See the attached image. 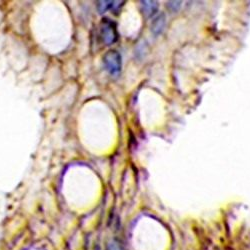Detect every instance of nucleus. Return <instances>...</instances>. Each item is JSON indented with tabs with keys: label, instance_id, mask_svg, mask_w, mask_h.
Listing matches in <instances>:
<instances>
[{
	"label": "nucleus",
	"instance_id": "nucleus-2",
	"mask_svg": "<svg viewBox=\"0 0 250 250\" xmlns=\"http://www.w3.org/2000/svg\"><path fill=\"white\" fill-rule=\"evenodd\" d=\"M105 69L112 75L117 74L121 69V56L115 50H109L103 58Z\"/></svg>",
	"mask_w": 250,
	"mask_h": 250
},
{
	"label": "nucleus",
	"instance_id": "nucleus-1",
	"mask_svg": "<svg viewBox=\"0 0 250 250\" xmlns=\"http://www.w3.org/2000/svg\"><path fill=\"white\" fill-rule=\"evenodd\" d=\"M100 36L105 44H113L118 38L115 24L109 19H104L100 27Z\"/></svg>",
	"mask_w": 250,
	"mask_h": 250
},
{
	"label": "nucleus",
	"instance_id": "nucleus-3",
	"mask_svg": "<svg viewBox=\"0 0 250 250\" xmlns=\"http://www.w3.org/2000/svg\"><path fill=\"white\" fill-rule=\"evenodd\" d=\"M141 11L145 16H152L158 9L157 1H141Z\"/></svg>",
	"mask_w": 250,
	"mask_h": 250
},
{
	"label": "nucleus",
	"instance_id": "nucleus-4",
	"mask_svg": "<svg viewBox=\"0 0 250 250\" xmlns=\"http://www.w3.org/2000/svg\"><path fill=\"white\" fill-rule=\"evenodd\" d=\"M164 26H165V16L163 14H160L153 20L151 30L154 34L157 35L163 31Z\"/></svg>",
	"mask_w": 250,
	"mask_h": 250
},
{
	"label": "nucleus",
	"instance_id": "nucleus-5",
	"mask_svg": "<svg viewBox=\"0 0 250 250\" xmlns=\"http://www.w3.org/2000/svg\"><path fill=\"white\" fill-rule=\"evenodd\" d=\"M180 5H181V2H180V1H169V2L167 3V7L170 8L173 12H176V11L179 9Z\"/></svg>",
	"mask_w": 250,
	"mask_h": 250
}]
</instances>
